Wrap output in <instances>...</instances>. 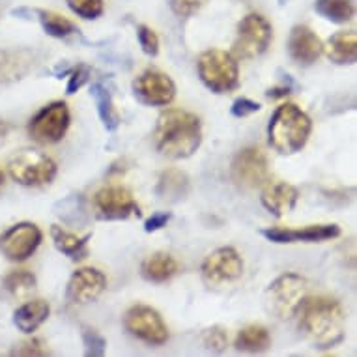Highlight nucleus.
Listing matches in <instances>:
<instances>
[{
  "label": "nucleus",
  "instance_id": "41",
  "mask_svg": "<svg viewBox=\"0 0 357 357\" xmlns=\"http://www.w3.org/2000/svg\"><path fill=\"white\" fill-rule=\"evenodd\" d=\"M2 185H4V172L0 169V189H2Z\"/></svg>",
  "mask_w": 357,
  "mask_h": 357
},
{
  "label": "nucleus",
  "instance_id": "32",
  "mask_svg": "<svg viewBox=\"0 0 357 357\" xmlns=\"http://www.w3.org/2000/svg\"><path fill=\"white\" fill-rule=\"evenodd\" d=\"M202 344H204L208 350L215 351V354H221V351L227 350V344H229L227 331L222 328H219V326L204 329V333H202Z\"/></svg>",
  "mask_w": 357,
  "mask_h": 357
},
{
  "label": "nucleus",
  "instance_id": "26",
  "mask_svg": "<svg viewBox=\"0 0 357 357\" xmlns=\"http://www.w3.org/2000/svg\"><path fill=\"white\" fill-rule=\"evenodd\" d=\"M92 96H94L96 105H98V114H100L101 122H103L107 131H116L122 118H120L116 107H114L111 92L101 82H98V84L92 86Z\"/></svg>",
  "mask_w": 357,
  "mask_h": 357
},
{
  "label": "nucleus",
  "instance_id": "8",
  "mask_svg": "<svg viewBox=\"0 0 357 357\" xmlns=\"http://www.w3.org/2000/svg\"><path fill=\"white\" fill-rule=\"evenodd\" d=\"M70 109L64 101H53L36 112L29 123V133L41 144H54L64 139L70 128Z\"/></svg>",
  "mask_w": 357,
  "mask_h": 357
},
{
  "label": "nucleus",
  "instance_id": "37",
  "mask_svg": "<svg viewBox=\"0 0 357 357\" xmlns=\"http://www.w3.org/2000/svg\"><path fill=\"white\" fill-rule=\"evenodd\" d=\"M262 109L258 101H252L249 98H240V100H236L230 107V112H232V116L236 118H245V116H251L255 112H258Z\"/></svg>",
  "mask_w": 357,
  "mask_h": 357
},
{
  "label": "nucleus",
  "instance_id": "12",
  "mask_svg": "<svg viewBox=\"0 0 357 357\" xmlns=\"http://www.w3.org/2000/svg\"><path fill=\"white\" fill-rule=\"evenodd\" d=\"M96 215L103 221H116L128 217L141 215V208L133 199L131 191L122 185H107L94 195Z\"/></svg>",
  "mask_w": 357,
  "mask_h": 357
},
{
  "label": "nucleus",
  "instance_id": "21",
  "mask_svg": "<svg viewBox=\"0 0 357 357\" xmlns=\"http://www.w3.org/2000/svg\"><path fill=\"white\" fill-rule=\"evenodd\" d=\"M49 314H51V305L45 299H32L15 310L13 324L23 333H34L36 329L47 320Z\"/></svg>",
  "mask_w": 357,
  "mask_h": 357
},
{
  "label": "nucleus",
  "instance_id": "28",
  "mask_svg": "<svg viewBox=\"0 0 357 357\" xmlns=\"http://www.w3.org/2000/svg\"><path fill=\"white\" fill-rule=\"evenodd\" d=\"M38 15H40V23L43 26V30L49 36H53V38H68V36L77 32L75 24L71 23L68 17H64V15H60V13L40 10Z\"/></svg>",
  "mask_w": 357,
  "mask_h": 357
},
{
  "label": "nucleus",
  "instance_id": "10",
  "mask_svg": "<svg viewBox=\"0 0 357 357\" xmlns=\"http://www.w3.org/2000/svg\"><path fill=\"white\" fill-rule=\"evenodd\" d=\"M123 326L142 342L152 346H161L169 340V328L158 310L148 305H133L123 317Z\"/></svg>",
  "mask_w": 357,
  "mask_h": 357
},
{
  "label": "nucleus",
  "instance_id": "22",
  "mask_svg": "<svg viewBox=\"0 0 357 357\" xmlns=\"http://www.w3.org/2000/svg\"><path fill=\"white\" fill-rule=\"evenodd\" d=\"M32 54L29 51H0V82H13L23 79L32 68Z\"/></svg>",
  "mask_w": 357,
  "mask_h": 357
},
{
  "label": "nucleus",
  "instance_id": "36",
  "mask_svg": "<svg viewBox=\"0 0 357 357\" xmlns=\"http://www.w3.org/2000/svg\"><path fill=\"white\" fill-rule=\"evenodd\" d=\"M204 0H170V8L178 17H189L202 8Z\"/></svg>",
  "mask_w": 357,
  "mask_h": 357
},
{
  "label": "nucleus",
  "instance_id": "27",
  "mask_svg": "<svg viewBox=\"0 0 357 357\" xmlns=\"http://www.w3.org/2000/svg\"><path fill=\"white\" fill-rule=\"evenodd\" d=\"M314 10L324 19H328V21L337 24L348 23L354 17V13H356V6H354L351 0H317Z\"/></svg>",
  "mask_w": 357,
  "mask_h": 357
},
{
  "label": "nucleus",
  "instance_id": "40",
  "mask_svg": "<svg viewBox=\"0 0 357 357\" xmlns=\"http://www.w3.org/2000/svg\"><path fill=\"white\" fill-rule=\"evenodd\" d=\"M10 129H12V126L8 122H4V120H0V141H4L8 137V133H10Z\"/></svg>",
  "mask_w": 357,
  "mask_h": 357
},
{
  "label": "nucleus",
  "instance_id": "11",
  "mask_svg": "<svg viewBox=\"0 0 357 357\" xmlns=\"http://www.w3.org/2000/svg\"><path fill=\"white\" fill-rule=\"evenodd\" d=\"M202 281L210 288L227 287L238 281L243 273V260L232 247H221L210 252L202 262Z\"/></svg>",
  "mask_w": 357,
  "mask_h": 357
},
{
  "label": "nucleus",
  "instance_id": "13",
  "mask_svg": "<svg viewBox=\"0 0 357 357\" xmlns=\"http://www.w3.org/2000/svg\"><path fill=\"white\" fill-rule=\"evenodd\" d=\"M41 238V230L34 222H19L0 236V251L13 262H23L34 255Z\"/></svg>",
  "mask_w": 357,
  "mask_h": 357
},
{
  "label": "nucleus",
  "instance_id": "31",
  "mask_svg": "<svg viewBox=\"0 0 357 357\" xmlns=\"http://www.w3.org/2000/svg\"><path fill=\"white\" fill-rule=\"evenodd\" d=\"M68 6L82 19H98L103 13V0H68Z\"/></svg>",
  "mask_w": 357,
  "mask_h": 357
},
{
  "label": "nucleus",
  "instance_id": "30",
  "mask_svg": "<svg viewBox=\"0 0 357 357\" xmlns=\"http://www.w3.org/2000/svg\"><path fill=\"white\" fill-rule=\"evenodd\" d=\"M82 342H84V354L88 357L105 356L107 340L94 328H82Z\"/></svg>",
  "mask_w": 357,
  "mask_h": 357
},
{
  "label": "nucleus",
  "instance_id": "4",
  "mask_svg": "<svg viewBox=\"0 0 357 357\" xmlns=\"http://www.w3.org/2000/svg\"><path fill=\"white\" fill-rule=\"evenodd\" d=\"M200 81L206 88H210L215 94H227L232 92L240 84V68L234 54L221 51V49H210L199 56L197 62Z\"/></svg>",
  "mask_w": 357,
  "mask_h": 357
},
{
  "label": "nucleus",
  "instance_id": "29",
  "mask_svg": "<svg viewBox=\"0 0 357 357\" xmlns=\"http://www.w3.org/2000/svg\"><path fill=\"white\" fill-rule=\"evenodd\" d=\"M36 288V277L26 270L12 271L10 275L4 279V290L13 298H24L29 296Z\"/></svg>",
  "mask_w": 357,
  "mask_h": 357
},
{
  "label": "nucleus",
  "instance_id": "17",
  "mask_svg": "<svg viewBox=\"0 0 357 357\" xmlns=\"http://www.w3.org/2000/svg\"><path fill=\"white\" fill-rule=\"evenodd\" d=\"M288 53H290L294 62H298L299 66H310L322 56L324 43L309 26L298 24L290 32Z\"/></svg>",
  "mask_w": 357,
  "mask_h": 357
},
{
  "label": "nucleus",
  "instance_id": "34",
  "mask_svg": "<svg viewBox=\"0 0 357 357\" xmlns=\"http://www.w3.org/2000/svg\"><path fill=\"white\" fill-rule=\"evenodd\" d=\"M12 356H23V357H38V356H49L47 346L43 344L41 340L30 339L24 342H19L12 350Z\"/></svg>",
  "mask_w": 357,
  "mask_h": 357
},
{
  "label": "nucleus",
  "instance_id": "23",
  "mask_svg": "<svg viewBox=\"0 0 357 357\" xmlns=\"http://www.w3.org/2000/svg\"><path fill=\"white\" fill-rule=\"evenodd\" d=\"M328 56L335 64H356L357 36L354 30H342L331 36L328 43Z\"/></svg>",
  "mask_w": 357,
  "mask_h": 357
},
{
  "label": "nucleus",
  "instance_id": "20",
  "mask_svg": "<svg viewBox=\"0 0 357 357\" xmlns=\"http://www.w3.org/2000/svg\"><path fill=\"white\" fill-rule=\"evenodd\" d=\"M180 262L169 252H153L142 262L141 273L150 282H167L178 275Z\"/></svg>",
  "mask_w": 357,
  "mask_h": 357
},
{
  "label": "nucleus",
  "instance_id": "39",
  "mask_svg": "<svg viewBox=\"0 0 357 357\" xmlns=\"http://www.w3.org/2000/svg\"><path fill=\"white\" fill-rule=\"evenodd\" d=\"M288 82H290V79H288ZM279 84V86H273L270 88L268 92H266V96L270 98V100H279V98H284V96H288L290 92H292V86L290 84Z\"/></svg>",
  "mask_w": 357,
  "mask_h": 357
},
{
  "label": "nucleus",
  "instance_id": "24",
  "mask_svg": "<svg viewBox=\"0 0 357 357\" xmlns=\"http://www.w3.org/2000/svg\"><path fill=\"white\" fill-rule=\"evenodd\" d=\"M51 238H53L54 247L60 252H64L66 257L81 260L86 255V245L90 238H92V234L77 236L73 232H68V230L59 227V225H53L51 227Z\"/></svg>",
  "mask_w": 357,
  "mask_h": 357
},
{
  "label": "nucleus",
  "instance_id": "33",
  "mask_svg": "<svg viewBox=\"0 0 357 357\" xmlns=\"http://www.w3.org/2000/svg\"><path fill=\"white\" fill-rule=\"evenodd\" d=\"M137 38H139V43H141L142 51L148 54V56H155L159 53V38L155 34V30L146 26V24H139L137 26Z\"/></svg>",
  "mask_w": 357,
  "mask_h": 357
},
{
  "label": "nucleus",
  "instance_id": "9",
  "mask_svg": "<svg viewBox=\"0 0 357 357\" xmlns=\"http://www.w3.org/2000/svg\"><path fill=\"white\" fill-rule=\"evenodd\" d=\"M230 176H232V182L245 191L262 188L270 178V165H268L266 153L257 146H247L240 150L232 159Z\"/></svg>",
  "mask_w": 357,
  "mask_h": 357
},
{
  "label": "nucleus",
  "instance_id": "35",
  "mask_svg": "<svg viewBox=\"0 0 357 357\" xmlns=\"http://www.w3.org/2000/svg\"><path fill=\"white\" fill-rule=\"evenodd\" d=\"M88 79H90V68L84 64H79L75 70L71 71L70 81H68V86H66V92H68V94H75L77 90H81V88L86 84Z\"/></svg>",
  "mask_w": 357,
  "mask_h": 357
},
{
  "label": "nucleus",
  "instance_id": "19",
  "mask_svg": "<svg viewBox=\"0 0 357 357\" xmlns=\"http://www.w3.org/2000/svg\"><path fill=\"white\" fill-rule=\"evenodd\" d=\"M191 191V182L185 172L178 169H167L161 172L158 180V188L155 193L161 200L167 202H178L183 200Z\"/></svg>",
  "mask_w": 357,
  "mask_h": 357
},
{
  "label": "nucleus",
  "instance_id": "3",
  "mask_svg": "<svg viewBox=\"0 0 357 357\" xmlns=\"http://www.w3.org/2000/svg\"><path fill=\"white\" fill-rule=\"evenodd\" d=\"M312 131V122L298 105L282 103L270 120V144L282 155H292L307 144Z\"/></svg>",
  "mask_w": 357,
  "mask_h": 357
},
{
  "label": "nucleus",
  "instance_id": "2",
  "mask_svg": "<svg viewBox=\"0 0 357 357\" xmlns=\"http://www.w3.org/2000/svg\"><path fill=\"white\" fill-rule=\"evenodd\" d=\"M153 141L155 148L167 158H191L202 142L200 118L182 109H167L159 114L153 131Z\"/></svg>",
  "mask_w": 357,
  "mask_h": 357
},
{
  "label": "nucleus",
  "instance_id": "15",
  "mask_svg": "<svg viewBox=\"0 0 357 357\" xmlns=\"http://www.w3.org/2000/svg\"><path fill=\"white\" fill-rule=\"evenodd\" d=\"M107 277L96 268H82L71 275L66 290L70 305H86L105 292Z\"/></svg>",
  "mask_w": 357,
  "mask_h": 357
},
{
  "label": "nucleus",
  "instance_id": "5",
  "mask_svg": "<svg viewBox=\"0 0 357 357\" xmlns=\"http://www.w3.org/2000/svg\"><path fill=\"white\" fill-rule=\"evenodd\" d=\"M309 282L298 273H284L277 277L266 290L268 309L281 320H290L298 314L299 307L307 298Z\"/></svg>",
  "mask_w": 357,
  "mask_h": 357
},
{
  "label": "nucleus",
  "instance_id": "18",
  "mask_svg": "<svg viewBox=\"0 0 357 357\" xmlns=\"http://www.w3.org/2000/svg\"><path fill=\"white\" fill-rule=\"evenodd\" d=\"M298 199L299 191L287 182L268 183L260 197L264 208L275 217H282L288 211H292L298 204Z\"/></svg>",
  "mask_w": 357,
  "mask_h": 357
},
{
  "label": "nucleus",
  "instance_id": "16",
  "mask_svg": "<svg viewBox=\"0 0 357 357\" xmlns=\"http://www.w3.org/2000/svg\"><path fill=\"white\" fill-rule=\"evenodd\" d=\"M260 234L273 243H320L340 236L337 225H309L303 229H264Z\"/></svg>",
  "mask_w": 357,
  "mask_h": 357
},
{
  "label": "nucleus",
  "instance_id": "6",
  "mask_svg": "<svg viewBox=\"0 0 357 357\" xmlns=\"http://www.w3.org/2000/svg\"><path fill=\"white\" fill-rule=\"evenodd\" d=\"M10 174L24 188H38L51 183L56 176V163L47 153L36 150H23L10 159Z\"/></svg>",
  "mask_w": 357,
  "mask_h": 357
},
{
  "label": "nucleus",
  "instance_id": "1",
  "mask_svg": "<svg viewBox=\"0 0 357 357\" xmlns=\"http://www.w3.org/2000/svg\"><path fill=\"white\" fill-rule=\"evenodd\" d=\"M299 328L320 350H331L346 337V314L331 296L305 298L299 307Z\"/></svg>",
  "mask_w": 357,
  "mask_h": 357
},
{
  "label": "nucleus",
  "instance_id": "14",
  "mask_svg": "<svg viewBox=\"0 0 357 357\" xmlns=\"http://www.w3.org/2000/svg\"><path fill=\"white\" fill-rule=\"evenodd\" d=\"M133 92L146 105L165 107L176 98V84L163 71L146 70L133 81Z\"/></svg>",
  "mask_w": 357,
  "mask_h": 357
},
{
  "label": "nucleus",
  "instance_id": "7",
  "mask_svg": "<svg viewBox=\"0 0 357 357\" xmlns=\"http://www.w3.org/2000/svg\"><path fill=\"white\" fill-rule=\"evenodd\" d=\"M271 40H273V29L268 23V19L258 13H249L238 24V34L232 51L238 59H257L268 51Z\"/></svg>",
  "mask_w": 357,
  "mask_h": 357
},
{
  "label": "nucleus",
  "instance_id": "25",
  "mask_svg": "<svg viewBox=\"0 0 357 357\" xmlns=\"http://www.w3.org/2000/svg\"><path fill=\"white\" fill-rule=\"evenodd\" d=\"M234 346L236 350L240 351L260 354V351H266L271 346V335L260 324H251V326H245L240 333L236 335Z\"/></svg>",
  "mask_w": 357,
  "mask_h": 357
},
{
  "label": "nucleus",
  "instance_id": "38",
  "mask_svg": "<svg viewBox=\"0 0 357 357\" xmlns=\"http://www.w3.org/2000/svg\"><path fill=\"white\" fill-rule=\"evenodd\" d=\"M170 221V213L167 211H159V213H153L146 222H144V230L146 232H155V230H161L163 227H167V222Z\"/></svg>",
  "mask_w": 357,
  "mask_h": 357
}]
</instances>
